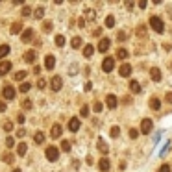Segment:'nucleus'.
Returning <instances> with one entry per match:
<instances>
[{
    "instance_id": "1",
    "label": "nucleus",
    "mask_w": 172,
    "mask_h": 172,
    "mask_svg": "<svg viewBox=\"0 0 172 172\" xmlns=\"http://www.w3.org/2000/svg\"><path fill=\"white\" fill-rule=\"evenodd\" d=\"M148 24H150V28H152L154 32H157V33H163V32H165V22H163L161 17H156V15L150 17Z\"/></svg>"
},
{
    "instance_id": "2",
    "label": "nucleus",
    "mask_w": 172,
    "mask_h": 172,
    "mask_svg": "<svg viewBox=\"0 0 172 172\" xmlns=\"http://www.w3.org/2000/svg\"><path fill=\"white\" fill-rule=\"evenodd\" d=\"M44 156H46L48 161H58L59 159V148H56V146H48Z\"/></svg>"
},
{
    "instance_id": "3",
    "label": "nucleus",
    "mask_w": 172,
    "mask_h": 172,
    "mask_svg": "<svg viewBox=\"0 0 172 172\" xmlns=\"http://www.w3.org/2000/svg\"><path fill=\"white\" fill-rule=\"evenodd\" d=\"M152 118H142L141 120V133H144V135H148L150 132H152Z\"/></svg>"
},
{
    "instance_id": "4",
    "label": "nucleus",
    "mask_w": 172,
    "mask_h": 172,
    "mask_svg": "<svg viewBox=\"0 0 172 172\" xmlns=\"http://www.w3.org/2000/svg\"><path fill=\"white\" fill-rule=\"evenodd\" d=\"M15 94H17L15 87H11V85H4V89H2V96L6 98V100H13Z\"/></svg>"
},
{
    "instance_id": "5",
    "label": "nucleus",
    "mask_w": 172,
    "mask_h": 172,
    "mask_svg": "<svg viewBox=\"0 0 172 172\" xmlns=\"http://www.w3.org/2000/svg\"><path fill=\"white\" fill-rule=\"evenodd\" d=\"M113 68H115V58H106L102 61V70L104 72H111Z\"/></svg>"
},
{
    "instance_id": "6",
    "label": "nucleus",
    "mask_w": 172,
    "mask_h": 172,
    "mask_svg": "<svg viewBox=\"0 0 172 172\" xmlns=\"http://www.w3.org/2000/svg\"><path fill=\"white\" fill-rule=\"evenodd\" d=\"M118 74L122 78H130V74H132V65L130 63H122L120 68H118Z\"/></svg>"
},
{
    "instance_id": "7",
    "label": "nucleus",
    "mask_w": 172,
    "mask_h": 172,
    "mask_svg": "<svg viewBox=\"0 0 172 172\" xmlns=\"http://www.w3.org/2000/svg\"><path fill=\"white\" fill-rule=\"evenodd\" d=\"M61 87H63V80H61V76H54V78L50 80V89L58 93Z\"/></svg>"
},
{
    "instance_id": "8",
    "label": "nucleus",
    "mask_w": 172,
    "mask_h": 172,
    "mask_svg": "<svg viewBox=\"0 0 172 172\" xmlns=\"http://www.w3.org/2000/svg\"><path fill=\"white\" fill-rule=\"evenodd\" d=\"M80 126H82V124H80V120H78V117H72V118L68 120V130H70L72 133H76V132L80 130Z\"/></svg>"
},
{
    "instance_id": "9",
    "label": "nucleus",
    "mask_w": 172,
    "mask_h": 172,
    "mask_svg": "<svg viewBox=\"0 0 172 172\" xmlns=\"http://www.w3.org/2000/svg\"><path fill=\"white\" fill-rule=\"evenodd\" d=\"M44 67H46L48 70H52V68L56 67V58H54L52 54H46V56H44Z\"/></svg>"
},
{
    "instance_id": "10",
    "label": "nucleus",
    "mask_w": 172,
    "mask_h": 172,
    "mask_svg": "<svg viewBox=\"0 0 172 172\" xmlns=\"http://www.w3.org/2000/svg\"><path fill=\"white\" fill-rule=\"evenodd\" d=\"M22 43H30L32 39H33V28H26V30H24L22 32Z\"/></svg>"
},
{
    "instance_id": "11",
    "label": "nucleus",
    "mask_w": 172,
    "mask_h": 172,
    "mask_svg": "<svg viewBox=\"0 0 172 172\" xmlns=\"http://www.w3.org/2000/svg\"><path fill=\"white\" fill-rule=\"evenodd\" d=\"M11 70V61H0V76H6Z\"/></svg>"
},
{
    "instance_id": "12",
    "label": "nucleus",
    "mask_w": 172,
    "mask_h": 172,
    "mask_svg": "<svg viewBox=\"0 0 172 172\" xmlns=\"http://www.w3.org/2000/svg\"><path fill=\"white\" fill-rule=\"evenodd\" d=\"M109 46H111V41L109 39H100V43H98V50L106 54L109 50Z\"/></svg>"
},
{
    "instance_id": "13",
    "label": "nucleus",
    "mask_w": 172,
    "mask_h": 172,
    "mask_svg": "<svg viewBox=\"0 0 172 172\" xmlns=\"http://www.w3.org/2000/svg\"><path fill=\"white\" fill-rule=\"evenodd\" d=\"M35 59H37L35 50H28V52H24V61H26V63H35Z\"/></svg>"
},
{
    "instance_id": "14",
    "label": "nucleus",
    "mask_w": 172,
    "mask_h": 172,
    "mask_svg": "<svg viewBox=\"0 0 172 172\" xmlns=\"http://www.w3.org/2000/svg\"><path fill=\"white\" fill-rule=\"evenodd\" d=\"M109 167H111V163H109V159H107V157H102L100 161H98V168H100L102 172H107V170H109Z\"/></svg>"
},
{
    "instance_id": "15",
    "label": "nucleus",
    "mask_w": 172,
    "mask_h": 172,
    "mask_svg": "<svg viewBox=\"0 0 172 172\" xmlns=\"http://www.w3.org/2000/svg\"><path fill=\"white\" fill-rule=\"evenodd\" d=\"M106 102H107V107H109V109H115L117 104H118V100H117V96H115V94H107Z\"/></svg>"
},
{
    "instance_id": "16",
    "label": "nucleus",
    "mask_w": 172,
    "mask_h": 172,
    "mask_svg": "<svg viewBox=\"0 0 172 172\" xmlns=\"http://www.w3.org/2000/svg\"><path fill=\"white\" fill-rule=\"evenodd\" d=\"M150 78H152L154 82H161V70H159L157 67H154V68L150 70Z\"/></svg>"
},
{
    "instance_id": "17",
    "label": "nucleus",
    "mask_w": 172,
    "mask_h": 172,
    "mask_svg": "<svg viewBox=\"0 0 172 172\" xmlns=\"http://www.w3.org/2000/svg\"><path fill=\"white\" fill-rule=\"evenodd\" d=\"M50 135H52L54 139H59V137H61V126H59V124H54L52 130H50Z\"/></svg>"
},
{
    "instance_id": "18",
    "label": "nucleus",
    "mask_w": 172,
    "mask_h": 172,
    "mask_svg": "<svg viewBox=\"0 0 172 172\" xmlns=\"http://www.w3.org/2000/svg\"><path fill=\"white\" fill-rule=\"evenodd\" d=\"M22 28H24V26H22V22H13V24H11V30H9V32H11L13 35H17L19 32H22Z\"/></svg>"
},
{
    "instance_id": "19",
    "label": "nucleus",
    "mask_w": 172,
    "mask_h": 172,
    "mask_svg": "<svg viewBox=\"0 0 172 172\" xmlns=\"http://www.w3.org/2000/svg\"><path fill=\"white\" fill-rule=\"evenodd\" d=\"M98 150H100L102 154H107V150H109V146L106 144V141H104V139H98Z\"/></svg>"
},
{
    "instance_id": "20",
    "label": "nucleus",
    "mask_w": 172,
    "mask_h": 172,
    "mask_svg": "<svg viewBox=\"0 0 172 172\" xmlns=\"http://www.w3.org/2000/svg\"><path fill=\"white\" fill-rule=\"evenodd\" d=\"M93 54H94V46H93V44L83 46V58H91Z\"/></svg>"
},
{
    "instance_id": "21",
    "label": "nucleus",
    "mask_w": 172,
    "mask_h": 172,
    "mask_svg": "<svg viewBox=\"0 0 172 172\" xmlns=\"http://www.w3.org/2000/svg\"><path fill=\"white\" fill-rule=\"evenodd\" d=\"M52 30H54V24H52L50 20H44V22H43V32H44V33H50Z\"/></svg>"
},
{
    "instance_id": "22",
    "label": "nucleus",
    "mask_w": 172,
    "mask_h": 172,
    "mask_svg": "<svg viewBox=\"0 0 172 172\" xmlns=\"http://www.w3.org/2000/svg\"><path fill=\"white\" fill-rule=\"evenodd\" d=\"M130 91H132V93H141V85H139L137 80H132V82H130Z\"/></svg>"
},
{
    "instance_id": "23",
    "label": "nucleus",
    "mask_w": 172,
    "mask_h": 172,
    "mask_svg": "<svg viewBox=\"0 0 172 172\" xmlns=\"http://www.w3.org/2000/svg\"><path fill=\"white\" fill-rule=\"evenodd\" d=\"M2 161H4V163H8V165H11V163L15 161V156H13V154H9V152H6V154H2Z\"/></svg>"
},
{
    "instance_id": "24",
    "label": "nucleus",
    "mask_w": 172,
    "mask_h": 172,
    "mask_svg": "<svg viewBox=\"0 0 172 172\" xmlns=\"http://www.w3.org/2000/svg\"><path fill=\"white\" fill-rule=\"evenodd\" d=\"M9 54V44H0V59Z\"/></svg>"
},
{
    "instance_id": "25",
    "label": "nucleus",
    "mask_w": 172,
    "mask_h": 172,
    "mask_svg": "<svg viewBox=\"0 0 172 172\" xmlns=\"http://www.w3.org/2000/svg\"><path fill=\"white\" fill-rule=\"evenodd\" d=\"M26 150H28V144L26 142H19V146H17L19 156H24V154H26Z\"/></svg>"
},
{
    "instance_id": "26",
    "label": "nucleus",
    "mask_w": 172,
    "mask_h": 172,
    "mask_svg": "<svg viewBox=\"0 0 172 172\" xmlns=\"http://www.w3.org/2000/svg\"><path fill=\"white\" fill-rule=\"evenodd\" d=\"M33 141H35V144H43V142H44V133H43V132H37V133L33 135Z\"/></svg>"
},
{
    "instance_id": "27",
    "label": "nucleus",
    "mask_w": 172,
    "mask_h": 172,
    "mask_svg": "<svg viewBox=\"0 0 172 172\" xmlns=\"http://www.w3.org/2000/svg\"><path fill=\"white\" fill-rule=\"evenodd\" d=\"M117 58L118 59H126L128 58V50H126V48H118V50H117Z\"/></svg>"
},
{
    "instance_id": "28",
    "label": "nucleus",
    "mask_w": 172,
    "mask_h": 172,
    "mask_svg": "<svg viewBox=\"0 0 172 172\" xmlns=\"http://www.w3.org/2000/svg\"><path fill=\"white\" fill-rule=\"evenodd\" d=\"M150 107L154 111H157V109H161V102L157 100V98H152V100H150Z\"/></svg>"
},
{
    "instance_id": "29",
    "label": "nucleus",
    "mask_w": 172,
    "mask_h": 172,
    "mask_svg": "<svg viewBox=\"0 0 172 172\" xmlns=\"http://www.w3.org/2000/svg\"><path fill=\"white\" fill-rule=\"evenodd\" d=\"M26 76H28V72H26V70H19L17 74H15V80H17V82H22Z\"/></svg>"
},
{
    "instance_id": "30",
    "label": "nucleus",
    "mask_w": 172,
    "mask_h": 172,
    "mask_svg": "<svg viewBox=\"0 0 172 172\" xmlns=\"http://www.w3.org/2000/svg\"><path fill=\"white\" fill-rule=\"evenodd\" d=\"M137 35L139 37H146V26H144V24H139V26H137Z\"/></svg>"
},
{
    "instance_id": "31",
    "label": "nucleus",
    "mask_w": 172,
    "mask_h": 172,
    "mask_svg": "<svg viewBox=\"0 0 172 172\" xmlns=\"http://www.w3.org/2000/svg\"><path fill=\"white\" fill-rule=\"evenodd\" d=\"M109 135H111L113 139H117V137L120 135V128H118V126H113V128L109 130Z\"/></svg>"
},
{
    "instance_id": "32",
    "label": "nucleus",
    "mask_w": 172,
    "mask_h": 172,
    "mask_svg": "<svg viewBox=\"0 0 172 172\" xmlns=\"http://www.w3.org/2000/svg\"><path fill=\"white\" fill-rule=\"evenodd\" d=\"M106 26H107V28H113V26H115V17H113V15H107V17H106Z\"/></svg>"
},
{
    "instance_id": "33",
    "label": "nucleus",
    "mask_w": 172,
    "mask_h": 172,
    "mask_svg": "<svg viewBox=\"0 0 172 172\" xmlns=\"http://www.w3.org/2000/svg\"><path fill=\"white\" fill-rule=\"evenodd\" d=\"M82 43H83V41H82V37H78V35H76L74 39H72V43H70V44H72V48H80V46H82Z\"/></svg>"
},
{
    "instance_id": "34",
    "label": "nucleus",
    "mask_w": 172,
    "mask_h": 172,
    "mask_svg": "<svg viewBox=\"0 0 172 172\" xmlns=\"http://www.w3.org/2000/svg\"><path fill=\"white\" fill-rule=\"evenodd\" d=\"M22 107H24V109H26V111L33 107V104H32V100H30V98H26V100H22Z\"/></svg>"
},
{
    "instance_id": "35",
    "label": "nucleus",
    "mask_w": 172,
    "mask_h": 172,
    "mask_svg": "<svg viewBox=\"0 0 172 172\" xmlns=\"http://www.w3.org/2000/svg\"><path fill=\"white\" fill-rule=\"evenodd\" d=\"M30 87H32L30 83L24 82V83H20V85H19V91H20V93H28V91H30Z\"/></svg>"
},
{
    "instance_id": "36",
    "label": "nucleus",
    "mask_w": 172,
    "mask_h": 172,
    "mask_svg": "<svg viewBox=\"0 0 172 172\" xmlns=\"http://www.w3.org/2000/svg\"><path fill=\"white\" fill-rule=\"evenodd\" d=\"M33 17H35V19H43V17H44V9H43V8H37L35 13H33Z\"/></svg>"
},
{
    "instance_id": "37",
    "label": "nucleus",
    "mask_w": 172,
    "mask_h": 172,
    "mask_svg": "<svg viewBox=\"0 0 172 172\" xmlns=\"http://www.w3.org/2000/svg\"><path fill=\"white\" fill-rule=\"evenodd\" d=\"M56 44L58 46H65V35H56Z\"/></svg>"
},
{
    "instance_id": "38",
    "label": "nucleus",
    "mask_w": 172,
    "mask_h": 172,
    "mask_svg": "<svg viewBox=\"0 0 172 172\" xmlns=\"http://www.w3.org/2000/svg\"><path fill=\"white\" fill-rule=\"evenodd\" d=\"M61 150H63V152H70V142H68V141H63V142H61Z\"/></svg>"
},
{
    "instance_id": "39",
    "label": "nucleus",
    "mask_w": 172,
    "mask_h": 172,
    "mask_svg": "<svg viewBox=\"0 0 172 172\" xmlns=\"http://www.w3.org/2000/svg\"><path fill=\"white\" fill-rule=\"evenodd\" d=\"M80 115H82V117H89V106H82Z\"/></svg>"
},
{
    "instance_id": "40",
    "label": "nucleus",
    "mask_w": 172,
    "mask_h": 172,
    "mask_svg": "<svg viewBox=\"0 0 172 172\" xmlns=\"http://www.w3.org/2000/svg\"><path fill=\"white\" fill-rule=\"evenodd\" d=\"M11 130H13V122L6 120V122H4V132H11Z\"/></svg>"
},
{
    "instance_id": "41",
    "label": "nucleus",
    "mask_w": 172,
    "mask_h": 172,
    "mask_svg": "<svg viewBox=\"0 0 172 172\" xmlns=\"http://www.w3.org/2000/svg\"><path fill=\"white\" fill-rule=\"evenodd\" d=\"M30 15H32V9H30L28 6H24V8H22V17H30Z\"/></svg>"
},
{
    "instance_id": "42",
    "label": "nucleus",
    "mask_w": 172,
    "mask_h": 172,
    "mask_svg": "<svg viewBox=\"0 0 172 172\" xmlns=\"http://www.w3.org/2000/svg\"><path fill=\"white\" fill-rule=\"evenodd\" d=\"M93 109H94V113H100V111H102V109H104V106H102V104H100V102H96V104H94V106H93Z\"/></svg>"
},
{
    "instance_id": "43",
    "label": "nucleus",
    "mask_w": 172,
    "mask_h": 172,
    "mask_svg": "<svg viewBox=\"0 0 172 172\" xmlns=\"http://www.w3.org/2000/svg\"><path fill=\"white\" fill-rule=\"evenodd\" d=\"M44 87H46V80L39 78V82H37V89H44Z\"/></svg>"
},
{
    "instance_id": "44",
    "label": "nucleus",
    "mask_w": 172,
    "mask_h": 172,
    "mask_svg": "<svg viewBox=\"0 0 172 172\" xmlns=\"http://www.w3.org/2000/svg\"><path fill=\"white\" fill-rule=\"evenodd\" d=\"M126 37H128V33H126V32H118V35H117V39H118V41H126Z\"/></svg>"
},
{
    "instance_id": "45",
    "label": "nucleus",
    "mask_w": 172,
    "mask_h": 172,
    "mask_svg": "<svg viewBox=\"0 0 172 172\" xmlns=\"http://www.w3.org/2000/svg\"><path fill=\"white\" fill-rule=\"evenodd\" d=\"M13 144H15V139H13V137H8V139H6V146H8V148H11Z\"/></svg>"
},
{
    "instance_id": "46",
    "label": "nucleus",
    "mask_w": 172,
    "mask_h": 172,
    "mask_svg": "<svg viewBox=\"0 0 172 172\" xmlns=\"http://www.w3.org/2000/svg\"><path fill=\"white\" fill-rule=\"evenodd\" d=\"M85 17H87V19H94L96 15H94V11H91V9H85Z\"/></svg>"
},
{
    "instance_id": "47",
    "label": "nucleus",
    "mask_w": 172,
    "mask_h": 172,
    "mask_svg": "<svg viewBox=\"0 0 172 172\" xmlns=\"http://www.w3.org/2000/svg\"><path fill=\"white\" fill-rule=\"evenodd\" d=\"M157 172H170V167H168V165H161Z\"/></svg>"
},
{
    "instance_id": "48",
    "label": "nucleus",
    "mask_w": 172,
    "mask_h": 172,
    "mask_svg": "<svg viewBox=\"0 0 172 172\" xmlns=\"http://www.w3.org/2000/svg\"><path fill=\"white\" fill-rule=\"evenodd\" d=\"M165 102L172 104V93H165Z\"/></svg>"
},
{
    "instance_id": "49",
    "label": "nucleus",
    "mask_w": 172,
    "mask_h": 172,
    "mask_svg": "<svg viewBox=\"0 0 172 172\" xmlns=\"http://www.w3.org/2000/svg\"><path fill=\"white\" fill-rule=\"evenodd\" d=\"M24 135H26V130H24V128H19V130H17V137H24Z\"/></svg>"
},
{
    "instance_id": "50",
    "label": "nucleus",
    "mask_w": 172,
    "mask_h": 172,
    "mask_svg": "<svg viewBox=\"0 0 172 172\" xmlns=\"http://www.w3.org/2000/svg\"><path fill=\"white\" fill-rule=\"evenodd\" d=\"M130 137H132V139H137V130H135V128L130 130Z\"/></svg>"
},
{
    "instance_id": "51",
    "label": "nucleus",
    "mask_w": 172,
    "mask_h": 172,
    "mask_svg": "<svg viewBox=\"0 0 172 172\" xmlns=\"http://www.w3.org/2000/svg\"><path fill=\"white\" fill-rule=\"evenodd\" d=\"M93 35H94V37H100V35H102V28H96V30L93 32Z\"/></svg>"
},
{
    "instance_id": "52",
    "label": "nucleus",
    "mask_w": 172,
    "mask_h": 172,
    "mask_svg": "<svg viewBox=\"0 0 172 172\" xmlns=\"http://www.w3.org/2000/svg\"><path fill=\"white\" fill-rule=\"evenodd\" d=\"M122 104H132V98L130 96H124V98H122Z\"/></svg>"
},
{
    "instance_id": "53",
    "label": "nucleus",
    "mask_w": 172,
    "mask_h": 172,
    "mask_svg": "<svg viewBox=\"0 0 172 172\" xmlns=\"http://www.w3.org/2000/svg\"><path fill=\"white\" fill-rule=\"evenodd\" d=\"M78 26H80V28L85 26V19H78Z\"/></svg>"
},
{
    "instance_id": "54",
    "label": "nucleus",
    "mask_w": 172,
    "mask_h": 172,
    "mask_svg": "<svg viewBox=\"0 0 172 172\" xmlns=\"http://www.w3.org/2000/svg\"><path fill=\"white\" fill-rule=\"evenodd\" d=\"M17 122H19V124H22V122H24V115H17Z\"/></svg>"
},
{
    "instance_id": "55",
    "label": "nucleus",
    "mask_w": 172,
    "mask_h": 172,
    "mask_svg": "<svg viewBox=\"0 0 172 172\" xmlns=\"http://www.w3.org/2000/svg\"><path fill=\"white\" fill-rule=\"evenodd\" d=\"M91 89H93V83H91V82H87V83H85V91H91Z\"/></svg>"
},
{
    "instance_id": "56",
    "label": "nucleus",
    "mask_w": 172,
    "mask_h": 172,
    "mask_svg": "<svg viewBox=\"0 0 172 172\" xmlns=\"http://www.w3.org/2000/svg\"><path fill=\"white\" fill-rule=\"evenodd\" d=\"M39 72H41V67L35 65V67H33V74H39Z\"/></svg>"
},
{
    "instance_id": "57",
    "label": "nucleus",
    "mask_w": 172,
    "mask_h": 172,
    "mask_svg": "<svg viewBox=\"0 0 172 172\" xmlns=\"http://www.w3.org/2000/svg\"><path fill=\"white\" fill-rule=\"evenodd\" d=\"M146 6H148V4H146V2H144V0H142V2H139V8H141V9H144Z\"/></svg>"
},
{
    "instance_id": "58",
    "label": "nucleus",
    "mask_w": 172,
    "mask_h": 172,
    "mask_svg": "<svg viewBox=\"0 0 172 172\" xmlns=\"http://www.w3.org/2000/svg\"><path fill=\"white\" fill-rule=\"evenodd\" d=\"M0 111H2V113L6 111V104H4V102H0Z\"/></svg>"
},
{
    "instance_id": "59",
    "label": "nucleus",
    "mask_w": 172,
    "mask_h": 172,
    "mask_svg": "<svg viewBox=\"0 0 172 172\" xmlns=\"http://www.w3.org/2000/svg\"><path fill=\"white\" fill-rule=\"evenodd\" d=\"M133 6H135V4H133V2H126V8H128V9H132V8H133Z\"/></svg>"
},
{
    "instance_id": "60",
    "label": "nucleus",
    "mask_w": 172,
    "mask_h": 172,
    "mask_svg": "<svg viewBox=\"0 0 172 172\" xmlns=\"http://www.w3.org/2000/svg\"><path fill=\"white\" fill-rule=\"evenodd\" d=\"M13 172H22V170H20V168H15V170H13Z\"/></svg>"
}]
</instances>
